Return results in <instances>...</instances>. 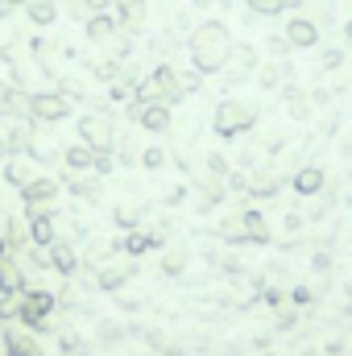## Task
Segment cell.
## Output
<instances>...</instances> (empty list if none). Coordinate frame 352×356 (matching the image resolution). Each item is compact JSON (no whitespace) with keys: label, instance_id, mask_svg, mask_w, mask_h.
Instances as JSON below:
<instances>
[{"label":"cell","instance_id":"obj_14","mask_svg":"<svg viewBox=\"0 0 352 356\" xmlns=\"http://www.w3.org/2000/svg\"><path fill=\"white\" fill-rule=\"evenodd\" d=\"M120 71H125V63H120V58H112V54H108V58H95V63H91V79H99L104 88H108L112 79H120Z\"/></svg>","mask_w":352,"mask_h":356},{"label":"cell","instance_id":"obj_15","mask_svg":"<svg viewBox=\"0 0 352 356\" xmlns=\"http://www.w3.org/2000/svg\"><path fill=\"white\" fill-rule=\"evenodd\" d=\"M282 79H286V63H262V67H257V83H262L265 91L282 88Z\"/></svg>","mask_w":352,"mask_h":356},{"label":"cell","instance_id":"obj_21","mask_svg":"<svg viewBox=\"0 0 352 356\" xmlns=\"http://www.w3.org/2000/svg\"><path fill=\"white\" fill-rule=\"evenodd\" d=\"M245 4H249L253 17H273V13H282V0H245Z\"/></svg>","mask_w":352,"mask_h":356},{"label":"cell","instance_id":"obj_23","mask_svg":"<svg viewBox=\"0 0 352 356\" xmlns=\"http://www.w3.org/2000/svg\"><path fill=\"white\" fill-rule=\"evenodd\" d=\"M141 162H145L150 170H162V166H166V149H162V145H150V149L141 154Z\"/></svg>","mask_w":352,"mask_h":356},{"label":"cell","instance_id":"obj_20","mask_svg":"<svg viewBox=\"0 0 352 356\" xmlns=\"http://www.w3.org/2000/svg\"><path fill=\"white\" fill-rule=\"evenodd\" d=\"M319 182H323V175H319L315 166H311V170H303V175L294 178V186H298L303 195H311V191H319Z\"/></svg>","mask_w":352,"mask_h":356},{"label":"cell","instance_id":"obj_35","mask_svg":"<svg viewBox=\"0 0 352 356\" xmlns=\"http://www.w3.org/2000/svg\"><path fill=\"white\" fill-rule=\"evenodd\" d=\"M4 133H8V129H4V116H0V141H4Z\"/></svg>","mask_w":352,"mask_h":356},{"label":"cell","instance_id":"obj_30","mask_svg":"<svg viewBox=\"0 0 352 356\" xmlns=\"http://www.w3.org/2000/svg\"><path fill=\"white\" fill-rule=\"evenodd\" d=\"M75 191H79V195H99V186H95V182H75Z\"/></svg>","mask_w":352,"mask_h":356},{"label":"cell","instance_id":"obj_3","mask_svg":"<svg viewBox=\"0 0 352 356\" xmlns=\"http://www.w3.org/2000/svg\"><path fill=\"white\" fill-rule=\"evenodd\" d=\"M257 124V108L249 104V99H220L216 104V112H211V129H216V137H241V133H249Z\"/></svg>","mask_w":352,"mask_h":356},{"label":"cell","instance_id":"obj_6","mask_svg":"<svg viewBox=\"0 0 352 356\" xmlns=\"http://www.w3.org/2000/svg\"><path fill=\"white\" fill-rule=\"evenodd\" d=\"M116 29H120V21L112 13H88V21H83V38L91 46H108Z\"/></svg>","mask_w":352,"mask_h":356},{"label":"cell","instance_id":"obj_16","mask_svg":"<svg viewBox=\"0 0 352 356\" xmlns=\"http://www.w3.org/2000/svg\"><path fill=\"white\" fill-rule=\"evenodd\" d=\"M54 191H58V186H54L50 178H33V182H25V199H29V203H46V199H54Z\"/></svg>","mask_w":352,"mask_h":356},{"label":"cell","instance_id":"obj_22","mask_svg":"<svg viewBox=\"0 0 352 356\" xmlns=\"http://www.w3.org/2000/svg\"><path fill=\"white\" fill-rule=\"evenodd\" d=\"M178 83H182V95H191V91H199L203 88V75L191 67V71H178Z\"/></svg>","mask_w":352,"mask_h":356},{"label":"cell","instance_id":"obj_26","mask_svg":"<svg viewBox=\"0 0 352 356\" xmlns=\"http://www.w3.org/2000/svg\"><path fill=\"white\" fill-rule=\"evenodd\" d=\"M58 8H67V17H83V21H88V8H83V0H58Z\"/></svg>","mask_w":352,"mask_h":356},{"label":"cell","instance_id":"obj_5","mask_svg":"<svg viewBox=\"0 0 352 356\" xmlns=\"http://www.w3.org/2000/svg\"><path fill=\"white\" fill-rule=\"evenodd\" d=\"M79 137H83L88 149H112V124H108V116L88 112V116L79 120Z\"/></svg>","mask_w":352,"mask_h":356},{"label":"cell","instance_id":"obj_27","mask_svg":"<svg viewBox=\"0 0 352 356\" xmlns=\"http://www.w3.org/2000/svg\"><path fill=\"white\" fill-rule=\"evenodd\" d=\"M207 162H211V170H216V175H228V158H224V154H211Z\"/></svg>","mask_w":352,"mask_h":356},{"label":"cell","instance_id":"obj_25","mask_svg":"<svg viewBox=\"0 0 352 356\" xmlns=\"http://www.w3.org/2000/svg\"><path fill=\"white\" fill-rule=\"evenodd\" d=\"M17 54H21V46H17V42H4V46H0V63H4V67H13V63H17Z\"/></svg>","mask_w":352,"mask_h":356},{"label":"cell","instance_id":"obj_1","mask_svg":"<svg viewBox=\"0 0 352 356\" xmlns=\"http://www.w3.org/2000/svg\"><path fill=\"white\" fill-rule=\"evenodd\" d=\"M232 46H237V38L224 21H199V29H191V42H186L191 67L199 75H220L232 58Z\"/></svg>","mask_w":352,"mask_h":356},{"label":"cell","instance_id":"obj_24","mask_svg":"<svg viewBox=\"0 0 352 356\" xmlns=\"http://www.w3.org/2000/svg\"><path fill=\"white\" fill-rule=\"evenodd\" d=\"M265 50H269V54H278V58H282V54H286V50H294V46H290V42H286V33H278V38H269V42H265Z\"/></svg>","mask_w":352,"mask_h":356},{"label":"cell","instance_id":"obj_12","mask_svg":"<svg viewBox=\"0 0 352 356\" xmlns=\"http://www.w3.org/2000/svg\"><path fill=\"white\" fill-rule=\"evenodd\" d=\"M228 67H237V75H253V71L262 67V54H257V46H249V42H237V46H232V58H228Z\"/></svg>","mask_w":352,"mask_h":356},{"label":"cell","instance_id":"obj_11","mask_svg":"<svg viewBox=\"0 0 352 356\" xmlns=\"http://www.w3.org/2000/svg\"><path fill=\"white\" fill-rule=\"evenodd\" d=\"M286 42H290L294 50H307V46L319 42V33H315V25H311L307 17H294V21L286 25Z\"/></svg>","mask_w":352,"mask_h":356},{"label":"cell","instance_id":"obj_17","mask_svg":"<svg viewBox=\"0 0 352 356\" xmlns=\"http://www.w3.org/2000/svg\"><path fill=\"white\" fill-rule=\"evenodd\" d=\"M282 99H286V112H290V116H298V120H303V116L311 112V104H307V95H303L298 88H282Z\"/></svg>","mask_w":352,"mask_h":356},{"label":"cell","instance_id":"obj_32","mask_svg":"<svg viewBox=\"0 0 352 356\" xmlns=\"http://www.w3.org/2000/svg\"><path fill=\"white\" fill-rule=\"evenodd\" d=\"M191 4H195V8H211L216 0H191Z\"/></svg>","mask_w":352,"mask_h":356},{"label":"cell","instance_id":"obj_10","mask_svg":"<svg viewBox=\"0 0 352 356\" xmlns=\"http://www.w3.org/2000/svg\"><path fill=\"white\" fill-rule=\"evenodd\" d=\"M25 17H29L38 29H50V25L63 17V8H58V0H29V4H25Z\"/></svg>","mask_w":352,"mask_h":356},{"label":"cell","instance_id":"obj_4","mask_svg":"<svg viewBox=\"0 0 352 356\" xmlns=\"http://www.w3.org/2000/svg\"><path fill=\"white\" fill-rule=\"evenodd\" d=\"M33 99V120H46V124H58L71 116V99L63 91H29Z\"/></svg>","mask_w":352,"mask_h":356},{"label":"cell","instance_id":"obj_29","mask_svg":"<svg viewBox=\"0 0 352 356\" xmlns=\"http://www.w3.org/2000/svg\"><path fill=\"white\" fill-rule=\"evenodd\" d=\"M33 236L46 241V236H50V220H38V224H33Z\"/></svg>","mask_w":352,"mask_h":356},{"label":"cell","instance_id":"obj_36","mask_svg":"<svg viewBox=\"0 0 352 356\" xmlns=\"http://www.w3.org/2000/svg\"><path fill=\"white\" fill-rule=\"evenodd\" d=\"M4 154H8V149H4V141H0V158H4Z\"/></svg>","mask_w":352,"mask_h":356},{"label":"cell","instance_id":"obj_19","mask_svg":"<svg viewBox=\"0 0 352 356\" xmlns=\"http://www.w3.org/2000/svg\"><path fill=\"white\" fill-rule=\"evenodd\" d=\"M8 182H17V186H25V182H33V166L25 162V158H17V162H8Z\"/></svg>","mask_w":352,"mask_h":356},{"label":"cell","instance_id":"obj_13","mask_svg":"<svg viewBox=\"0 0 352 356\" xmlns=\"http://www.w3.org/2000/svg\"><path fill=\"white\" fill-rule=\"evenodd\" d=\"M4 149H8V154H17V158H25V154L33 149V133H29L25 124H13V129L4 133Z\"/></svg>","mask_w":352,"mask_h":356},{"label":"cell","instance_id":"obj_2","mask_svg":"<svg viewBox=\"0 0 352 356\" xmlns=\"http://www.w3.org/2000/svg\"><path fill=\"white\" fill-rule=\"evenodd\" d=\"M178 99H182V83H178V67H170V63H158L150 71V79H137V95H133L137 108L141 104H178Z\"/></svg>","mask_w":352,"mask_h":356},{"label":"cell","instance_id":"obj_8","mask_svg":"<svg viewBox=\"0 0 352 356\" xmlns=\"http://www.w3.org/2000/svg\"><path fill=\"white\" fill-rule=\"evenodd\" d=\"M0 116H4V120H29V116H33V99H29V91L8 88V95L0 99Z\"/></svg>","mask_w":352,"mask_h":356},{"label":"cell","instance_id":"obj_7","mask_svg":"<svg viewBox=\"0 0 352 356\" xmlns=\"http://www.w3.org/2000/svg\"><path fill=\"white\" fill-rule=\"evenodd\" d=\"M112 8H116V21H120V29H141L145 25V17H150V4L145 0H112Z\"/></svg>","mask_w":352,"mask_h":356},{"label":"cell","instance_id":"obj_28","mask_svg":"<svg viewBox=\"0 0 352 356\" xmlns=\"http://www.w3.org/2000/svg\"><path fill=\"white\" fill-rule=\"evenodd\" d=\"M83 8H88V13H108L112 0H83Z\"/></svg>","mask_w":352,"mask_h":356},{"label":"cell","instance_id":"obj_37","mask_svg":"<svg viewBox=\"0 0 352 356\" xmlns=\"http://www.w3.org/2000/svg\"><path fill=\"white\" fill-rule=\"evenodd\" d=\"M349 42H352V25H349Z\"/></svg>","mask_w":352,"mask_h":356},{"label":"cell","instance_id":"obj_9","mask_svg":"<svg viewBox=\"0 0 352 356\" xmlns=\"http://www.w3.org/2000/svg\"><path fill=\"white\" fill-rule=\"evenodd\" d=\"M137 120H141V129H150V133H166V129H170V104H141V108H137Z\"/></svg>","mask_w":352,"mask_h":356},{"label":"cell","instance_id":"obj_18","mask_svg":"<svg viewBox=\"0 0 352 356\" xmlns=\"http://www.w3.org/2000/svg\"><path fill=\"white\" fill-rule=\"evenodd\" d=\"M91 162H95V149H88V145L67 149V166H75V170H91Z\"/></svg>","mask_w":352,"mask_h":356},{"label":"cell","instance_id":"obj_33","mask_svg":"<svg viewBox=\"0 0 352 356\" xmlns=\"http://www.w3.org/2000/svg\"><path fill=\"white\" fill-rule=\"evenodd\" d=\"M4 95H8V79H0V99H4Z\"/></svg>","mask_w":352,"mask_h":356},{"label":"cell","instance_id":"obj_31","mask_svg":"<svg viewBox=\"0 0 352 356\" xmlns=\"http://www.w3.org/2000/svg\"><path fill=\"white\" fill-rule=\"evenodd\" d=\"M13 13H17V8H13L8 0H0V21H4V17H13Z\"/></svg>","mask_w":352,"mask_h":356},{"label":"cell","instance_id":"obj_34","mask_svg":"<svg viewBox=\"0 0 352 356\" xmlns=\"http://www.w3.org/2000/svg\"><path fill=\"white\" fill-rule=\"evenodd\" d=\"M8 4H13V8H25V4H29V0H8Z\"/></svg>","mask_w":352,"mask_h":356}]
</instances>
